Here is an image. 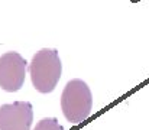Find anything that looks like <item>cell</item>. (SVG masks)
Instances as JSON below:
<instances>
[{"label": "cell", "instance_id": "3", "mask_svg": "<svg viewBox=\"0 0 149 130\" xmlns=\"http://www.w3.org/2000/svg\"><path fill=\"white\" fill-rule=\"evenodd\" d=\"M26 61L15 51L6 52L0 56V87L4 91H19L26 77Z\"/></svg>", "mask_w": 149, "mask_h": 130}, {"label": "cell", "instance_id": "2", "mask_svg": "<svg viewBox=\"0 0 149 130\" xmlns=\"http://www.w3.org/2000/svg\"><path fill=\"white\" fill-rule=\"evenodd\" d=\"M91 107L93 95L90 87L78 78L68 81L61 95V108L65 119L70 123L78 124L90 117Z\"/></svg>", "mask_w": 149, "mask_h": 130}, {"label": "cell", "instance_id": "5", "mask_svg": "<svg viewBox=\"0 0 149 130\" xmlns=\"http://www.w3.org/2000/svg\"><path fill=\"white\" fill-rule=\"evenodd\" d=\"M33 130H64V127L55 117H45L41 122H38Z\"/></svg>", "mask_w": 149, "mask_h": 130}, {"label": "cell", "instance_id": "4", "mask_svg": "<svg viewBox=\"0 0 149 130\" xmlns=\"http://www.w3.org/2000/svg\"><path fill=\"white\" fill-rule=\"evenodd\" d=\"M33 108L29 101L0 106V130H31Z\"/></svg>", "mask_w": 149, "mask_h": 130}, {"label": "cell", "instance_id": "1", "mask_svg": "<svg viewBox=\"0 0 149 130\" xmlns=\"http://www.w3.org/2000/svg\"><path fill=\"white\" fill-rule=\"evenodd\" d=\"M61 72L62 64L56 49L44 48L38 51L33 55L32 62L29 65L32 86L42 94H48L55 90L61 78Z\"/></svg>", "mask_w": 149, "mask_h": 130}]
</instances>
